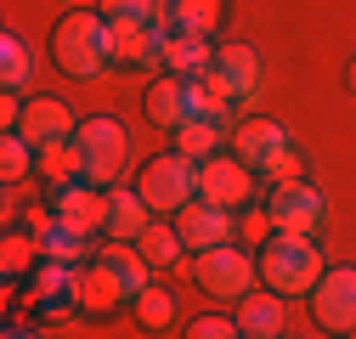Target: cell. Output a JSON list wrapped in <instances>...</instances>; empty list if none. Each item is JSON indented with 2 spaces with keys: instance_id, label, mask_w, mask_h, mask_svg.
Segmentation results:
<instances>
[{
  "instance_id": "484cf974",
  "label": "cell",
  "mask_w": 356,
  "mask_h": 339,
  "mask_svg": "<svg viewBox=\"0 0 356 339\" xmlns=\"http://www.w3.org/2000/svg\"><path fill=\"white\" fill-rule=\"evenodd\" d=\"M220 136H227V124H215V119H187L181 131L170 136V147L181 153V158H193V164H204V158L220 153Z\"/></svg>"
},
{
  "instance_id": "e0dca14e",
  "label": "cell",
  "mask_w": 356,
  "mask_h": 339,
  "mask_svg": "<svg viewBox=\"0 0 356 339\" xmlns=\"http://www.w3.org/2000/svg\"><path fill=\"white\" fill-rule=\"evenodd\" d=\"M227 23V0H159V28L164 34H215Z\"/></svg>"
},
{
  "instance_id": "8fae6325",
  "label": "cell",
  "mask_w": 356,
  "mask_h": 339,
  "mask_svg": "<svg viewBox=\"0 0 356 339\" xmlns=\"http://www.w3.org/2000/svg\"><path fill=\"white\" fill-rule=\"evenodd\" d=\"M51 209L63 215V226H74V232H85V238L108 232V192H102V187H91V181L57 187V192H51Z\"/></svg>"
},
{
  "instance_id": "8d00e7d4",
  "label": "cell",
  "mask_w": 356,
  "mask_h": 339,
  "mask_svg": "<svg viewBox=\"0 0 356 339\" xmlns=\"http://www.w3.org/2000/svg\"><path fill=\"white\" fill-rule=\"evenodd\" d=\"M238 339H249V333H238Z\"/></svg>"
},
{
  "instance_id": "4dcf8cb0",
  "label": "cell",
  "mask_w": 356,
  "mask_h": 339,
  "mask_svg": "<svg viewBox=\"0 0 356 339\" xmlns=\"http://www.w3.org/2000/svg\"><path fill=\"white\" fill-rule=\"evenodd\" d=\"M108 23H159V0H97Z\"/></svg>"
},
{
  "instance_id": "5b68a950",
  "label": "cell",
  "mask_w": 356,
  "mask_h": 339,
  "mask_svg": "<svg viewBox=\"0 0 356 339\" xmlns=\"http://www.w3.org/2000/svg\"><path fill=\"white\" fill-rule=\"evenodd\" d=\"M266 221L272 232H294V238H317L323 221H328V198L311 176H294V181H277L266 192Z\"/></svg>"
},
{
  "instance_id": "ba28073f",
  "label": "cell",
  "mask_w": 356,
  "mask_h": 339,
  "mask_svg": "<svg viewBox=\"0 0 356 339\" xmlns=\"http://www.w3.org/2000/svg\"><path fill=\"white\" fill-rule=\"evenodd\" d=\"M311 311L328 333H356V272L350 266H328L323 283L311 288Z\"/></svg>"
},
{
  "instance_id": "cb8c5ba5",
  "label": "cell",
  "mask_w": 356,
  "mask_h": 339,
  "mask_svg": "<svg viewBox=\"0 0 356 339\" xmlns=\"http://www.w3.org/2000/svg\"><path fill=\"white\" fill-rule=\"evenodd\" d=\"M136 249H142V261H147L153 272H170V266L187 261V243H181V232H175L170 221H153V226L136 238Z\"/></svg>"
},
{
  "instance_id": "277c9868",
  "label": "cell",
  "mask_w": 356,
  "mask_h": 339,
  "mask_svg": "<svg viewBox=\"0 0 356 339\" xmlns=\"http://www.w3.org/2000/svg\"><path fill=\"white\" fill-rule=\"evenodd\" d=\"M136 192L147 198L153 215H181V209L198 198V164H193V158H181V153L170 147V153H159V158H147V164H142Z\"/></svg>"
},
{
  "instance_id": "5bb4252c",
  "label": "cell",
  "mask_w": 356,
  "mask_h": 339,
  "mask_svg": "<svg viewBox=\"0 0 356 339\" xmlns=\"http://www.w3.org/2000/svg\"><path fill=\"white\" fill-rule=\"evenodd\" d=\"M74 300H79V311L85 317H108V311H119V306H130V294H124V283L97 261H85V266H74Z\"/></svg>"
},
{
  "instance_id": "7a4b0ae2",
  "label": "cell",
  "mask_w": 356,
  "mask_h": 339,
  "mask_svg": "<svg viewBox=\"0 0 356 339\" xmlns=\"http://www.w3.org/2000/svg\"><path fill=\"white\" fill-rule=\"evenodd\" d=\"M51 57L68 79H97L108 63H113V46H108V17L97 6H74L63 12V23L51 28Z\"/></svg>"
},
{
  "instance_id": "f1b7e54d",
  "label": "cell",
  "mask_w": 356,
  "mask_h": 339,
  "mask_svg": "<svg viewBox=\"0 0 356 339\" xmlns=\"http://www.w3.org/2000/svg\"><path fill=\"white\" fill-rule=\"evenodd\" d=\"M51 300H74V266L40 261L34 277H29V306H51Z\"/></svg>"
},
{
  "instance_id": "d590c367",
  "label": "cell",
  "mask_w": 356,
  "mask_h": 339,
  "mask_svg": "<svg viewBox=\"0 0 356 339\" xmlns=\"http://www.w3.org/2000/svg\"><path fill=\"white\" fill-rule=\"evenodd\" d=\"M277 339H294V333H277Z\"/></svg>"
},
{
  "instance_id": "d6986e66",
  "label": "cell",
  "mask_w": 356,
  "mask_h": 339,
  "mask_svg": "<svg viewBox=\"0 0 356 339\" xmlns=\"http://www.w3.org/2000/svg\"><path fill=\"white\" fill-rule=\"evenodd\" d=\"M153 226V209L136 187H108V238L113 243H136Z\"/></svg>"
},
{
  "instance_id": "9c48e42d",
  "label": "cell",
  "mask_w": 356,
  "mask_h": 339,
  "mask_svg": "<svg viewBox=\"0 0 356 339\" xmlns=\"http://www.w3.org/2000/svg\"><path fill=\"white\" fill-rule=\"evenodd\" d=\"M209 79H215L232 102H249V97L260 91V51L243 46V40H220V46H215V68H209Z\"/></svg>"
},
{
  "instance_id": "1f68e13d",
  "label": "cell",
  "mask_w": 356,
  "mask_h": 339,
  "mask_svg": "<svg viewBox=\"0 0 356 339\" xmlns=\"http://www.w3.org/2000/svg\"><path fill=\"white\" fill-rule=\"evenodd\" d=\"M187 339H238V317H227V311H204V317L187 322Z\"/></svg>"
},
{
  "instance_id": "8992f818",
  "label": "cell",
  "mask_w": 356,
  "mask_h": 339,
  "mask_svg": "<svg viewBox=\"0 0 356 339\" xmlns=\"http://www.w3.org/2000/svg\"><path fill=\"white\" fill-rule=\"evenodd\" d=\"M193 283L209 294V300H243V294L254 288V261L238 249V243H220V249H204L193 254Z\"/></svg>"
},
{
  "instance_id": "d6a6232c",
  "label": "cell",
  "mask_w": 356,
  "mask_h": 339,
  "mask_svg": "<svg viewBox=\"0 0 356 339\" xmlns=\"http://www.w3.org/2000/svg\"><path fill=\"white\" fill-rule=\"evenodd\" d=\"M6 339H40L34 328H6Z\"/></svg>"
},
{
  "instance_id": "e575fe53",
  "label": "cell",
  "mask_w": 356,
  "mask_h": 339,
  "mask_svg": "<svg viewBox=\"0 0 356 339\" xmlns=\"http://www.w3.org/2000/svg\"><path fill=\"white\" fill-rule=\"evenodd\" d=\"M334 339H356V333H334Z\"/></svg>"
},
{
  "instance_id": "7c38bea8",
  "label": "cell",
  "mask_w": 356,
  "mask_h": 339,
  "mask_svg": "<svg viewBox=\"0 0 356 339\" xmlns=\"http://www.w3.org/2000/svg\"><path fill=\"white\" fill-rule=\"evenodd\" d=\"M164 28L159 23H108V46H113V63L124 68H164Z\"/></svg>"
},
{
  "instance_id": "603a6c76",
  "label": "cell",
  "mask_w": 356,
  "mask_h": 339,
  "mask_svg": "<svg viewBox=\"0 0 356 339\" xmlns=\"http://www.w3.org/2000/svg\"><path fill=\"white\" fill-rule=\"evenodd\" d=\"M0 85L6 91H23V97H34L29 85H34V51H29V40L23 34H0Z\"/></svg>"
},
{
  "instance_id": "44dd1931",
  "label": "cell",
  "mask_w": 356,
  "mask_h": 339,
  "mask_svg": "<svg viewBox=\"0 0 356 339\" xmlns=\"http://www.w3.org/2000/svg\"><path fill=\"white\" fill-rule=\"evenodd\" d=\"M97 261H102V266L124 283V294H130V300H136V294L153 283V266L142 261V249H136V243H113V238H108V243L97 249Z\"/></svg>"
},
{
  "instance_id": "30bf717a",
  "label": "cell",
  "mask_w": 356,
  "mask_h": 339,
  "mask_svg": "<svg viewBox=\"0 0 356 339\" xmlns=\"http://www.w3.org/2000/svg\"><path fill=\"white\" fill-rule=\"evenodd\" d=\"M289 147H294V142H289V131H283L277 119H243V124H232V153H238L249 170H260V176H266V170H272Z\"/></svg>"
},
{
  "instance_id": "52a82bcc",
  "label": "cell",
  "mask_w": 356,
  "mask_h": 339,
  "mask_svg": "<svg viewBox=\"0 0 356 339\" xmlns=\"http://www.w3.org/2000/svg\"><path fill=\"white\" fill-rule=\"evenodd\" d=\"M198 198L215 204V209H243L254 198V170L238 158V153H215L198 164Z\"/></svg>"
},
{
  "instance_id": "3957f363",
  "label": "cell",
  "mask_w": 356,
  "mask_h": 339,
  "mask_svg": "<svg viewBox=\"0 0 356 339\" xmlns=\"http://www.w3.org/2000/svg\"><path fill=\"white\" fill-rule=\"evenodd\" d=\"M74 147H79V158H85V181L102 187V192L119 187V176L130 170V131H124V119H113V113L79 119Z\"/></svg>"
},
{
  "instance_id": "9a60e30c",
  "label": "cell",
  "mask_w": 356,
  "mask_h": 339,
  "mask_svg": "<svg viewBox=\"0 0 356 339\" xmlns=\"http://www.w3.org/2000/svg\"><path fill=\"white\" fill-rule=\"evenodd\" d=\"M79 131V119L63 97H29L23 108V124H17V136H29L34 147H51V142H74Z\"/></svg>"
},
{
  "instance_id": "6da1fadb",
  "label": "cell",
  "mask_w": 356,
  "mask_h": 339,
  "mask_svg": "<svg viewBox=\"0 0 356 339\" xmlns=\"http://www.w3.org/2000/svg\"><path fill=\"white\" fill-rule=\"evenodd\" d=\"M254 272H260V283L272 288V294H283V300H289V294H311V288H317V283H323V272H328V261H323L317 238L266 232Z\"/></svg>"
},
{
  "instance_id": "2e32d148",
  "label": "cell",
  "mask_w": 356,
  "mask_h": 339,
  "mask_svg": "<svg viewBox=\"0 0 356 339\" xmlns=\"http://www.w3.org/2000/svg\"><path fill=\"white\" fill-rule=\"evenodd\" d=\"M142 108H147V124H153V131L175 136V131H181V124L193 119V102H187V79H175V74H159V79L147 85Z\"/></svg>"
},
{
  "instance_id": "7402d4cb",
  "label": "cell",
  "mask_w": 356,
  "mask_h": 339,
  "mask_svg": "<svg viewBox=\"0 0 356 339\" xmlns=\"http://www.w3.org/2000/svg\"><path fill=\"white\" fill-rule=\"evenodd\" d=\"M130 317H136L147 333H164V328H175V317H181V300H175L170 283H147L136 300H130Z\"/></svg>"
},
{
  "instance_id": "ffe728a7",
  "label": "cell",
  "mask_w": 356,
  "mask_h": 339,
  "mask_svg": "<svg viewBox=\"0 0 356 339\" xmlns=\"http://www.w3.org/2000/svg\"><path fill=\"white\" fill-rule=\"evenodd\" d=\"M215 68V46L204 34H170L164 40V68L159 74H175V79H204Z\"/></svg>"
},
{
  "instance_id": "d4e9b609",
  "label": "cell",
  "mask_w": 356,
  "mask_h": 339,
  "mask_svg": "<svg viewBox=\"0 0 356 339\" xmlns=\"http://www.w3.org/2000/svg\"><path fill=\"white\" fill-rule=\"evenodd\" d=\"M29 176H40V147H34L29 136L6 131V136H0V181H6V187H23Z\"/></svg>"
},
{
  "instance_id": "83f0119b",
  "label": "cell",
  "mask_w": 356,
  "mask_h": 339,
  "mask_svg": "<svg viewBox=\"0 0 356 339\" xmlns=\"http://www.w3.org/2000/svg\"><path fill=\"white\" fill-rule=\"evenodd\" d=\"M40 261H46L40 238H34L29 226H23V232L12 226V232H6V243H0V272H6V277L17 283V277H34V266H40Z\"/></svg>"
},
{
  "instance_id": "4316f807",
  "label": "cell",
  "mask_w": 356,
  "mask_h": 339,
  "mask_svg": "<svg viewBox=\"0 0 356 339\" xmlns=\"http://www.w3.org/2000/svg\"><path fill=\"white\" fill-rule=\"evenodd\" d=\"M40 181H46L51 192L85 181V158H79V147H74V142H51V147H40Z\"/></svg>"
},
{
  "instance_id": "836d02e7",
  "label": "cell",
  "mask_w": 356,
  "mask_h": 339,
  "mask_svg": "<svg viewBox=\"0 0 356 339\" xmlns=\"http://www.w3.org/2000/svg\"><path fill=\"white\" fill-rule=\"evenodd\" d=\"M345 79H350V91H356V57H350V68H345Z\"/></svg>"
},
{
  "instance_id": "f546056e",
  "label": "cell",
  "mask_w": 356,
  "mask_h": 339,
  "mask_svg": "<svg viewBox=\"0 0 356 339\" xmlns=\"http://www.w3.org/2000/svg\"><path fill=\"white\" fill-rule=\"evenodd\" d=\"M40 249H46V261H63V266H85L91 261V254H85V232L63 226V215H57L51 232H40Z\"/></svg>"
},
{
  "instance_id": "4fadbf2b",
  "label": "cell",
  "mask_w": 356,
  "mask_h": 339,
  "mask_svg": "<svg viewBox=\"0 0 356 339\" xmlns=\"http://www.w3.org/2000/svg\"><path fill=\"white\" fill-rule=\"evenodd\" d=\"M175 232H181V243H187V254H204V249H220V243H232V209H215V204H204V198H193L181 215H175Z\"/></svg>"
},
{
  "instance_id": "ac0fdd59",
  "label": "cell",
  "mask_w": 356,
  "mask_h": 339,
  "mask_svg": "<svg viewBox=\"0 0 356 339\" xmlns=\"http://www.w3.org/2000/svg\"><path fill=\"white\" fill-rule=\"evenodd\" d=\"M232 317H238V333H249V339H277V333H289L283 294H272V288H249Z\"/></svg>"
}]
</instances>
